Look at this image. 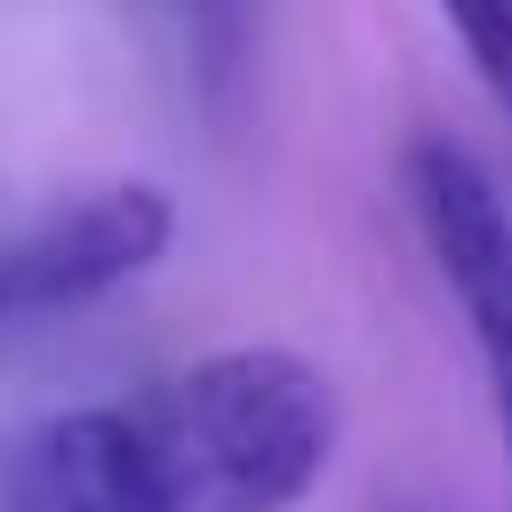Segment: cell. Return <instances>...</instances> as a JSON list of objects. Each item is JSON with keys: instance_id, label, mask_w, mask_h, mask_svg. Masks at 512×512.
Masks as SVG:
<instances>
[{"instance_id": "1", "label": "cell", "mask_w": 512, "mask_h": 512, "mask_svg": "<svg viewBox=\"0 0 512 512\" xmlns=\"http://www.w3.org/2000/svg\"><path fill=\"white\" fill-rule=\"evenodd\" d=\"M336 456V384L288 344H224L128 400L0 440V512H288Z\"/></svg>"}, {"instance_id": "2", "label": "cell", "mask_w": 512, "mask_h": 512, "mask_svg": "<svg viewBox=\"0 0 512 512\" xmlns=\"http://www.w3.org/2000/svg\"><path fill=\"white\" fill-rule=\"evenodd\" d=\"M400 192L416 216V240L440 272V288L464 312V336L480 352L488 416L512 456V200L456 136H416L400 152Z\"/></svg>"}, {"instance_id": "3", "label": "cell", "mask_w": 512, "mask_h": 512, "mask_svg": "<svg viewBox=\"0 0 512 512\" xmlns=\"http://www.w3.org/2000/svg\"><path fill=\"white\" fill-rule=\"evenodd\" d=\"M176 240V200L160 184H96L32 224L0 232V336L40 328L56 312L104 304L112 288L144 280Z\"/></svg>"}, {"instance_id": "4", "label": "cell", "mask_w": 512, "mask_h": 512, "mask_svg": "<svg viewBox=\"0 0 512 512\" xmlns=\"http://www.w3.org/2000/svg\"><path fill=\"white\" fill-rule=\"evenodd\" d=\"M472 64V80L496 96V112H512V0H432Z\"/></svg>"}]
</instances>
